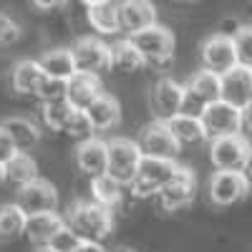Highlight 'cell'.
Returning a JSON list of instances; mask_svg holds the SVG:
<instances>
[{"mask_svg":"<svg viewBox=\"0 0 252 252\" xmlns=\"http://www.w3.org/2000/svg\"><path fill=\"white\" fill-rule=\"evenodd\" d=\"M235 48H237L240 63L252 68V26H242L235 33Z\"/></svg>","mask_w":252,"mask_h":252,"instance_id":"obj_32","label":"cell"},{"mask_svg":"<svg viewBox=\"0 0 252 252\" xmlns=\"http://www.w3.org/2000/svg\"><path fill=\"white\" fill-rule=\"evenodd\" d=\"M31 3L38 8V10H58L68 3V0H31Z\"/></svg>","mask_w":252,"mask_h":252,"instance_id":"obj_38","label":"cell"},{"mask_svg":"<svg viewBox=\"0 0 252 252\" xmlns=\"http://www.w3.org/2000/svg\"><path fill=\"white\" fill-rule=\"evenodd\" d=\"M199 56H202V68H209V71H215L220 76L240 63L237 48H235V38L222 35V33L209 35L199 48Z\"/></svg>","mask_w":252,"mask_h":252,"instance_id":"obj_12","label":"cell"},{"mask_svg":"<svg viewBox=\"0 0 252 252\" xmlns=\"http://www.w3.org/2000/svg\"><path fill=\"white\" fill-rule=\"evenodd\" d=\"M83 111L89 114L96 131H109V129H116L121 124V103L109 94H101L91 106L83 109Z\"/></svg>","mask_w":252,"mask_h":252,"instance_id":"obj_22","label":"cell"},{"mask_svg":"<svg viewBox=\"0 0 252 252\" xmlns=\"http://www.w3.org/2000/svg\"><path fill=\"white\" fill-rule=\"evenodd\" d=\"M66 222L83 240L103 242L114 232V209L103 207L96 199H86V202H78L68 209Z\"/></svg>","mask_w":252,"mask_h":252,"instance_id":"obj_1","label":"cell"},{"mask_svg":"<svg viewBox=\"0 0 252 252\" xmlns=\"http://www.w3.org/2000/svg\"><path fill=\"white\" fill-rule=\"evenodd\" d=\"M134 43L139 46V51L144 53L146 63H152V66H166L172 58H174V46L177 40L172 35L169 28H164L159 23H152L141 31H136L134 35H129Z\"/></svg>","mask_w":252,"mask_h":252,"instance_id":"obj_4","label":"cell"},{"mask_svg":"<svg viewBox=\"0 0 252 252\" xmlns=\"http://www.w3.org/2000/svg\"><path fill=\"white\" fill-rule=\"evenodd\" d=\"M136 141H139V146H141V152L149 154V157L177 159V154H179V149H182V144L174 139L172 129L166 126L164 119H154V121H149V124H144Z\"/></svg>","mask_w":252,"mask_h":252,"instance_id":"obj_10","label":"cell"},{"mask_svg":"<svg viewBox=\"0 0 252 252\" xmlns=\"http://www.w3.org/2000/svg\"><path fill=\"white\" fill-rule=\"evenodd\" d=\"M222 98L235 103V106H245L252 98V68L245 63H237L235 68L222 73Z\"/></svg>","mask_w":252,"mask_h":252,"instance_id":"obj_17","label":"cell"},{"mask_svg":"<svg viewBox=\"0 0 252 252\" xmlns=\"http://www.w3.org/2000/svg\"><path fill=\"white\" fill-rule=\"evenodd\" d=\"M18 152H20V149L15 146V141L10 139V134L3 129V126H0V164H8Z\"/></svg>","mask_w":252,"mask_h":252,"instance_id":"obj_35","label":"cell"},{"mask_svg":"<svg viewBox=\"0 0 252 252\" xmlns=\"http://www.w3.org/2000/svg\"><path fill=\"white\" fill-rule=\"evenodd\" d=\"M0 126H3V129L10 134V139L15 141V146H18L20 152H31L33 146L40 141V129H38L31 119L10 116V119H5Z\"/></svg>","mask_w":252,"mask_h":252,"instance_id":"obj_26","label":"cell"},{"mask_svg":"<svg viewBox=\"0 0 252 252\" xmlns=\"http://www.w3.org/2000/svg\"><path fill=\"white\" fill-rule=\"evenodd\" d=\"M242 131L252 136V98L242 106Z\"/></svg>","mask_w":252,"mask_h":252,"instance_id":"obj_37","label":"cell"},{"mask_svg":"<svg viewBox=\"0 0 252 252\" xmlns=\"http://www.w3.org/2000/svg\"><path fill=\"white\" fill-rule=\"evenodd\" d=\"M202 121L209 139L227 136V134H242V106H235L224 98L209 101L202 109Z\"/></svg>","mask_w":252,"mask_h":252,"instance_id":"obj_6","label":"cell"},{"mask_svg":"<svg viewBox=\"0 0 252 252\" xmlns=\"http://www.w3.org/2000/svg\"><path fill=\"white\" fill-rule=\"evenodd\" d=\"M197 197V179L194 174L187 169V166H179V172L161 187V192L157 194L161 209L166 212H177V209H184L194 202Z\"/></svg>","mask_w":252,"mask_h":252,"instance_id":"obj_11","label":"cell"},{"mask_svg":"<svg viewBox=\"0 0 252 252\" xmlns=\"http://www.w3.org/2000/svg\"><path fill=\"white\" fill-rule=\"evenodd\" d=\"M38 61H40V66H43V71L48 76H56V78H71V76L78 73L76 58H73L71 48H51Z\"/></svg>","mask_w":252,"mask_h":252,"instance_id":"obj_27","label":"cell"},{"mask_svg":"<svg viewBox=\"0 0 252 252\" xmlns=\"http://www.w3.org/2000/svg\"><path fill=\"white\" fill-rule=\"evenodd\" d=\"M76 164L91 179L106 174L109 172V141L96 139V136L81 139V144L76 146Z\"/></svg>","mask_w":252,"mask_h":252,"instance_id":"obj_15","label":"cell"},{"mask_svg":"<svg viewBox=\"0 0 252 252\" xmlns=\"http://www.w3.org/2000/svg\"><path fill=\"white\" fill-rule=\"evenodd\" d=\"M38 179V164L28 152H18L8 164H5V182L15 184V187H23L28 182Z\"/></svg>","mask_w":252,"mask_h":252,"instance_id":"obj_30","label":"cell"},{"mask_svg":"<svg viewBox=\"0 0 252 252\" xmlns=\"http://www.w3.org/2000/svg\"><path fill=\"white\" fill-rule=\"evenodd\" d=\"M217 98H222V76L209 68H202L187 81V98H184L182 111L199 116L207 103Z\"/></svg>","mask_w":252,"mask_h":252,"instance_id":"obj_8","label":"cell"},{"mask_svg":"<svg viewBox=\"0 0 252 252\" xmlns=\"http://www.w3.org/2000/svg\"><path fill=\"white\" fill-rule=\"evenodd\" d=\"M35 96L40 98V103H46V101H58V98H68V78L46 76L43 83L38 86Z\"/></svg>","mask_w":252,"mask_h":252,"instance_id":"obj_31","label":"cell"},{"mask_svg":"<svg viewBox=\"0 0 252 252\" xmlns=\"http://www.w3.org/2000/svg\"><path fill=\"white\" fill-rule=\"evenodd\" d=\"M141 159H144V152L139 141L124 139V136L109 141V174L116 177L121 184H131V179L139 172Z\"/></svg>","mask_w":252,"mask_h":252,"instance_id":"obj_7","label":"cell"},{"mask_svg":"<svg viewBox=\"0 0 252 252\" xmlns=\"http://www.w3.org/2000/svg\"><path fill=\"white\" fill-rule=\"evenodd\" d=\"M179 172V164L174 159H164V157H149L144 154L141 164H139V172L131 179V194L139 199L146 197H157L161 192V187L169 182L174 174Z\"/></svg>","mask_w":252,"mask_h":252,"instance_id":"obj_2","label":"cell"},{"mask_svg":"<svg viewBox=\"0 0 252 252\" xmlns=\"http://www.w3.org/2000/svg\"><path fill=\"white\" fill-rule=\"evenodd\" d=\"M146 66V58L131 38H124L114 46V68L121 73H136Z\"/></svg>","mask_w":252,"mask_h":252,"instance_id":"obj_29","label":"cell"},{"mask_svg":"<svg viewBox=\"0 0 252 252\" xmlns=\"http://www.w3.org/2000/svg\"><path fill=\"white\" fill-rule=\"evenodd\" d=\"M73 252H106V250H103L101 247V242H94V240H83Z\"/></svg>","mask_w":252,"mask_h":252,"instance_id":"obj_39","label":"cell"},{"mask_svg":"<svg viewBox=\"0 0 252 252\" xmlns=\"http://www.w3.org/2000/svg\"><path fill=\"white\" fill-rule=\"evenodd\" d=\"M20 33H23V31H20V26L15 23L13 18L0 13V46H13V43H18Z\"/></svg>","mask_w":252,"mask_h":252,"instance_id":"obj_34","label":"cell"},{"mask_svg":"<svg viewBox=\"0 0 252 252\" xmlns=\"http://www.w3.org/2000/svg\"><path fill=\"white\" fill-rule=\"evenodd\" d=\"M106 252H136V250H131V247H114V250H106Z\"/></svg>","mask_w":252,"mask_h":252,"instance_id":"obj_41","label":"cell"},{"mask_svg":"<svg viewBox=\"0 0 252 252\" xmlns=\"http://www.w3.org/2000/svg\"><path fill=\"white\" fill-rule=\"evenodd\" d=\"M103 94V86L96 73H76L68 78V101L78 109H89L91 103Z\"/></svg>","mask_w":252,"mask_h":252,"instance_id":"obj_21","label":"cell"},{"mask_svg":"<svg viewBox=\"0 0 252 252\" xmlns=\"http://www.w3.org/2000/svg\"><path fill=\"white\" fill-rule=\"evenodd\" d=\"M73 58H76V68L81 73H103L114 68V46L103 43L101 38L94 35H83L71 46Z\"/></svg>","mask_w":252,"mask_h":252,"instance_id":"obj_5","label":"cell"},{"mask_svg":"<svg viewBox=\"0 0 252 252\" xmlns=\"http://www.w3.org/2000/svg\"><path fill=\"white\" fill-rule=\"evenodd\" d=\"M81 109L73 106V103L68 98H58V101H46L40 103V114H43V121L51 131H61L66 134L68 124L73 121V116L78 114Z\"/></svg>","mask_w":252,"mask_h":252,"instance_id":"obj_24","label":"cell"},{"mask_svg":"<svg viewBox=\"0 0 252 252\" xmlns=\"http://www.w3.org/2000/svg\"><path fill=\"white\" fill-rule=\"evenodd\" d=\"M182 3H194V0H182Z\"/></svg>","mask_w":252,"mask_h":252,"instance_id":"obj_45","label":"cell"},{"mask_svg":"<svg viewBox=\"0 0 252 252\" xmlns=\"http://www.w3.org/2000/svg\"><path fill=\"white\" fill-rule=\"evenodd\" d=\"M46 76H48V73L43 71L40 61L26 58V61L15 63V68H13V89H15L18 94H26V96L31 94V96H35L38 86L43 83Z\"/></svg>","mask_w":252,"mask_h":252,"instance_id":"obj_23","label":"cell"},{"mask_svg":"<svg viewBox=\"0 0 252 252\" xmlns=\"http://www.w3.org/2000/svg\"><path fill=\"white\" fill-rule=\"evenodd\" d=\"M245 174H247L250 182H252V152H250V159H247V166H245Z\"/></svg>","mask_w":252,"mask_h":252,"instance_id":"obj_40","label":"cell"},{"mask_svg":"<svg viewBox=\"0 0 252 252\" xmlns=\"http://www.w3.org/2000/svg\"><path fill=\"white\" fill-rule=\"evenodd\" d=\"M81 242H83V237L76 232V229H73L71 224H66V227H63L61 232L56 235V240L51 242V247H53V250H58V252H73Z\"/></svg>","mask_w":252,"mask_h":252,"instance_id":"obj_33","label":"cell"},{"mask_svg":"<svg viewBox=\"0 0 252 252\" xmlns=\"http://www.w3.org/2000/svg\"><path fill=\"white\" fill-rule=\"evenodd\" d=\"M86 20L89 26L101 35H116L121 33L119 23V3L116 0H98V3L86 5Z\"/></svg>","mask_w":252,"mask_h":252,"instance_id":"obj_20","label":"cell"},{"mask_svg":"<svg viewBox=\"0 0 252 252\" xmlns=\"http://www.w3.org/2000/svg\"><path fill=\"white\" fill-rule=\"evenodd\" d=\"M68 222L61 215H56V209L51 212H38L28 217V227H26V237L35 245V247H46L56 240V235L61 232Z\"/></svg>","mask_w":252,"mask_h":252,"instance_id":"obj_18","label":"cell"},{"mask_svg":"<svg viewBox=\"0 0 252 252\" xmlns=\"http://www.w3.org/2000/svg\"><path fill=\"white\" fill-rule=\"evenodd\" d=\"M35 252H58V250H53V247H51V245H46V247H38V250H35Z\"/></svg>","mask_w":252,"mask_h":252,"instance_id":"obj_42","label":"cell"},{"mask_svg":"<svg viewBox=\"0 0 252 252\" xmlns=\"http://www.w3.org/2000/svg\"><path fill=\"white\" fill-rule=\"evenodd\" d=\"M121 33L134 35L136 31L157 23V8L152 0H119Z\"/></svg>","mask_w":252,"mask_h":252,"instance_id":"obj_16","label":"cell"},{"mask_svg":"<svg viewBox=\"0 0 252 252\" xmlns=\"http://www.w3.org/2000/svg\"><path fill=\"white\" fill-rule=\"evenodd\" d=\"M250 152H252V144L242 134H227V136L209 139V161H212L215 169L245 172Z\"/></svg>","mask_w":252,"mask_h":252,"instance_id":"obj_3","label":"cell"},{"mask_svg":"<svg viewBox=\"0 0 252 252\" xmlns=\"http://www.w3.org/2000/svg\"><path fill=\"white\" fill-rule=\"evenodd\" d=\"M91 199L101 202L109 209H116L124 199V184L116 177H111L109 172L101 174V177H94L91 179Z\"/></svg>","mask_w":252,"mask_h":252,"instance_id":"obj_28","label":"cell"},{"mask_svg":"<svg viewBox=\"0 0 252 252\" xmlns=\"http://www.w3.org/2000/svg\"><path fill=\"white\" fill-rule=\"evenodd\" d=\"M0 182H5V164H0Z\"/></svg>","mask_w":252,"mask_h":252,"instance_id":"obj_43","label":"cell"},{"mask_svg":"<svg viewBox=\"0 0 252 252\" xmlns=\"http://www.w3.org/2000/svg\"><path fill=\"white\" fill-rule=\"evenodd\" d=\"M184 98H187V86H182L174 78H159L152 91V109H154L157 119L166 121V119L182 114Z\"/></svg>","mask_w":252,"mask_h":252,"instance_id":"obj_13","label":"cell"},{"mask_svg":"<svg viewBox=\"0 0 252 252\" xmlns=\"http://www.w3.org/2000/svg\"><path fill=\"white\" fill-rule=\"evenodd\" d=\"M250 177L245 172L217 169L209 179V199L217 207H232L250 194Z\"/></svg>","mask_w":252,"mask_h":252,"instance_id":"obj_9","label":"cell"},{"mask_svg":"<svg viewBox=\"0 0 252 252\" xmlns=\"http://www.w3.org/2000/svg\"><path fill=\"white\" fill-rule=\"evenodd\" d=\"M166 126L172 129L174 139L182 146H199L204 141H209V134L204 129V121L197 114H177L172 119H166Z\"/></svg>","mask_w":252,"mask_h":252,"instance_id":"obj_19","label":"cell"},{"mask_svg":"<svg viewBox=\"0 0 252 252\" xmlns=\"http://www.w3.org/2000/svg\"><path fill=\"white\" fill-rule=\"evenodd\" d=\"M28 217L31 215L18 202L0 204V240H15L20 235H26Z\"/></svg>","mask_w":252,"mask_h":252,"instance_id":"obj_25","label":"cell"},{"mask_svg":"<svg viewBox=\"0 0 252 252\" xmlns=\"http://www.w3.org/2000/svg\"><path fill=\"white\" fill-rule=\"evenodd\" d=\"M240 28H242L240 20H235V18H227V20H222L220 33H222V35H229V38H235V33H237Z\"/></svg>","mask_w":252,"mask_h":252,"instance_id":"obj_36","label":"cell"},{"mask_svg":"<svg viewBox=\"0 0 252 252\" xmlns=\"http://www.w3.org/2000/svg\"><path fill=\"white\" fill-rule=\"evenodd\" d=\"M83 5H91V3H98V0H81Z\"/></svg>","mask_w":252,"mask_h":252,"instance_id":"obj_44","label":"cell"},{"mask_svg":"<svg viewBox=\"0 0 252 252\" xmlns=\"http://www.w3.org/2000/svg\"><path fill=\"white\" fill-rule=\"evenodd\" d=\"M15 202L23 207L28 215L51 212L58 204V189L46 179H33L23 187H18V199Z\"/></svg>","mask_w":252,"mask_h":252,"instance_id":"obj_14","label":"cell"}]
</instances>
